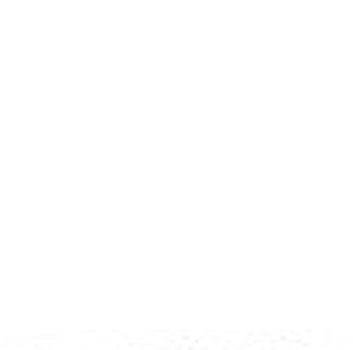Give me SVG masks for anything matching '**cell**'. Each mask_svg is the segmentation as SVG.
Listing matches in <instances>:
<instances>
[{
	"mask_svg": "<svg viewBox=\"0 0 353 350\" xmlns=\"http://www.w3.org/2000/svg\"><path fill=\"white\" fill-rule=\"evenodd\" d=\"M192 350H206V347H192Z\"/></svg>",
	"mask_w": 353,
	"mask_h": 350,
	"instance_id": "cell-1",
	"label": "cell"
}]
</instances>
